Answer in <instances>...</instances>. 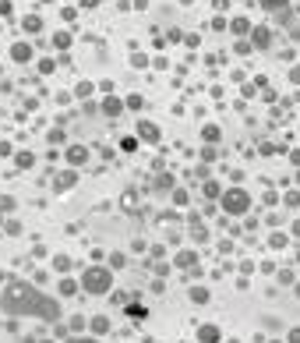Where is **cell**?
Instances as JSON below:
<instances>
[{
  "instance_id": "obj_2",
  "label": "cell",
  "mask_w": 300,
  "mask_h": 343,
  "mask_svg": "<svg viewBox=\"0 0 300 343\" xmlns=\"http://www.w3.org/2000/svg\"><path fill=\"white\" fill-rule=\"evenodd\" d=\"M110 287H113V273H110V269L92 266V269H85V276H81V290H88V294H106Z\"/></svg>"
},
{
  "instance_id": "obj_8",
  "label": "cell",
  "mask_w": 300,
  "mask_h": 343,
  "mask_svg": "<svg viewBox=\"0 0 300 343\" xmlns=\"http://www.w3.org/2000/svg\"><path fill=\"white\" fill-rule=\"evenodd\" d=\"M103 110H106L110 117H117V113L124 110V103H120V99H106V103H103Z\"/></svg>"
},
{
  "instance_id": "obj_15",
  "label": "cell",
  "mask_w": 300,
  "mask_h": 343,
  "mask_svg": "<svg viewBox=\"0 0 300 343\" xmlns=\"http://www.w3.org/2000/svg\"><path fill=\"white\" fill-rule=\"evenodd\" d=\"M60 290H64V294H75L78 283H75V279H64V283H60Z\"/></svg>"
},
{
  "instance_id": "obj_14",
  "label": "cell",
  "mask_w": 300,
  "mask_h": 343,
  "mask_svg": "<svg viewBox=\"0 0 300 343\" xmlns=\"http://www.w3.org/2000/svg\"><path fill=\"white\" fill-rule=\"evenodd\" d=\"M177 262H180V266H194V251H184Z\"/></svg>"
},
{
  "instance_id": "obj_23",
  "label": "cell",
  "mask_w": 300,
  "mask_h": 343,
  "mask_svg": "<svg viewBox=\"0 0 300 343\" xmlns=\"http://www.w3.org/2000/svg\"><path fill=\"white\" fill-rule=\"evenodd\" d=\"M297 262H300V255H297Z\"/></svg>"
},
{
  "instance_id": "obj_24",
  "label": "cell",
  "mask_w": 300,
  "mask_h": 343,
  "mask_svg": "<svg viewBox=\"0 0 300 343\" xmlns=\"http://www.w3.org/2000/svg\"><path fill=\"white\" fill-rule=\"evenodd\" d=\"M297 181H300V177H297Z\"/></svg>"
},
{
  "instance_id": "obj_19",
  "label": "cell",
  "mask_w": 300,
  "mask_h": 343,
  "mask_svg": "<svg viewBox=\"0 0 300 343\" xmlns=\"http://www.w3.org/2000/svg\"><path fill=\"white\" fill-rule=\"evenodd\" d=\"M290 343H300V329H290Z\"/></svg>"
},
{
  "instance_id": "obj_4",
  "label": "cell",
  "mask_w": 300,
  "mask_h": 343,
  "mask_svg": "<svg viewBox=\"0 0 300 343\" xmlns=\"http://www.w3.org/2000/svg\"><path fill=\"white\" fill-rule=\"evenodd\" d=\"M219 336H223L219 326H202L198 329V343H219Z\"/></svg>"
},
{
  "instance_id": "obj_20",
  "label": "cell",
  "mask_w": 300,
  "mask_h": 343,
  "mask_svg": "<svg viewBox=\"0 0 300 343\" xmlns=\"http://www.w3.org/2000/svg\"><path fill=\"white\" fill-rule=\"evenodd\" d=\"M68 343H95V340H81V336H78V340H68Z\"/></svg>"
},
{
  "instance_id": "obj_1",
  "label": "cell",
  "mask_w": 300,
  "mask_h": 343,
  "mask_svg": "<svg viewBox=\"0 0 300 343\" xmlns=\"http://www.w3.org/2000/svg\"><path fill=\"white\" fill-rule=\"evenodd\" d=\"M0 304H4L7 315H39V319H46V322H57V319H60V304H57L53 297L39 294L36 287H28L25 279H14V283L4 290Z\"/></svg>"
},
{
  "instance_id": "obj_6",
  "label": "cell",
  "mask_w": 300,
  "mask_h": 343,
  "mask_svg": "<svg viewBox=\"0 0 300 343\" xmlns=\"http://www.w3.org/2000/svg\"><path fill=\"white\" fill-rule=\"evenodd\" d=\"M11 57H14V61H28V57H32V46H28V43H18V46L11 50Z\"/></svg>"
},
{
  "instance_id": "obj_16",
  "label": "cell",
  "mask_w": 300,
  "mask_h": 343,
  "mask_svg": "<svg viewBox=\"0 0 300 343\" xmlns=\"http://www.w3.org/2000/svg\"><path fill=\"white\" fill-rule=\"evenodd\" d=\"M247 28H251V25H247L244 18H237V21H233V32H247Z\"/></svg>"
},
{
  "instance_id": "obj_22",
  "label": "cell",
  "mask_w": 300,
  "mask_h": 343,
  "mask_svg": "<svg viewBox=\"0 0 300 343\" xmlns=\"http://www.w3.org/2000/svg\"><path fill=\"white\" fill-rule=\"evenodd\" d=\"M297 294H300V283H297Z\"/></svg>"
},
{
  "instance_id": "obj_9",
  "label": "cell",
  "mask_w": 300,
  "mask_h": 343,
  "mask_svg": "<svg viewBox=\"0 0 300 343\" xmlns=\"http://www.w3.org/2000/svg\"><path fill=\"white\" fill-rule=\"evenodd\" d=\"M191 297L202 304V301H209V290H205V287H194V290H191Z\"/></svg>"
},
{
  "instance_id": "obj_12",
  "label": "cell",
  "mask_w": 300,
  "mask_h": 343,
  "mask_svg": "<svg viewBox=\"0 0 300 343\" xmlns=\"http://www.w3.org/2000/svg\"><path fill=\"white\" fill-rule=\"evenodd\" d=\"M127 315H131V319H145V308H142V304H131Z\"/></svg>"
},
{
  "instance_id": "obj_18",
  "label": "cell",
  "mask_w": 300,
  "mask_h": 343,
  "mask_svg": "<svg viewBox=\"0 0 300 343\" xmlns=\"http://www.w3.org/2000/svg\"><path fill=\"white\" fill-rule=\"evenodd\" d=\"M219 138V128H205V141H216Z\"/></svg>"
},
{
  "instance_id": "obj_21",
  "label": "cell",
  "mask_w": 300,
  "mask_h": 343,
  "mask_svg": "<svg viewBox=\"0 0 300 343\" xmlns=\"http://www.w3.org/2000/svg\"><path fill=\"white\" fill-rule=\"evenodd\" d=\"M293 234H297V237H300V223H293Z\"/></svg>"
},
{
  "instance_id": "obj_10",
  "label": "cell",
  "mask_w": 300,
  "mask_h": 343,
  "mask_svg": "<svg viewBox=\"0 0 300 343\" xmlns=\"http://www.w3.org/2000/svg\"><path fill=\"white\" fill-rule=\"evenodd\" d=\"M106 329H110L106 319H92V333H106Z\"/></svg>"
},
{
  "instance_id": "obj_13",
  "label": "cell",
  "mask_w": 300,
  "mask_h": 343,
  "mask_svg": "<svg viewBox=\"0 0 300 343\" xmlns=\"http://www.w3.org/2000/svg\"><path fill=\"white\" fill-rule=\"evenodd\" d=\"M205 195H209V198H219L223 191H219V184H205Z\"/></svg>"
},
{
  "instance_id": "obj_11",
  "label": "cell",
  "mask_w": 300,
  "mask_h": 343,
  "mask_svg": "<svg viewBox=\"0 0 300 343\" xmlns=\"http://www.w3.org/2000/svg\"><path fill=\"white\" fill-rule=\"evenodd\" d=\"M261 7H269V11H283L286 0H261Z\"/></svg>"
},
{
  "instance_id": "obj_3",
  "label": "cell",
  "mask_w": 300,
  "mask_h": 343,
  "mask_svg": "<svg viewBox=\"0 0 300 343\" xmlns=\"http://www.w3.org/2000/svg\"><path fill=\"white\" fill-rule=\"evenodd\" d=\"M223 209L229 216H244L251 209V195L240 191V188H229V191H223Z\"/></svg>"
},
{
  "instance_id": "obj_7",
  "label": "cell",
  "mask_w": 300,
  "mask_h": 343,
  "mask_svg": "<svg viewBox=\"0 0 300 343\" xmlns=\"http://www.w3.org/2000/svg\"><path fill=\"white\" fill-rule=\"evenodd\" d=\"M269 43H272L269 28H254V46H269Z\"/></svg>"
},
{
  "instance_id": "obj_17",
  "label": "cell",
  "mask_w": 300,
  "mask_h": 343,
  "mask_svg": "<svg viewBox=\"0 0 300 343\" xmlns=\"http://www.w3.org/2000/svg\"><path fill=\"white\" fill-rule=\"evenodd\" d=\"M120 145H124V152H135V149H138V141H135V138H124Z\"/></svg>"
},
{
  "instance_id": "obj_5",
  "label": "cell",
  "mask_w": 300,
  "mask_h": 343,
  "mask_svg": "<svg viewBox=\"0 0 300 343\" xmlns=\"http://www.w3.org/2000/svg\"><path fill=\"white\" fill-rule=\"evenodd\" d=\"M138 135L145 138V141H159V128L149 124V121H142V124H138Z\"/></svg>"
}]
</instances>
